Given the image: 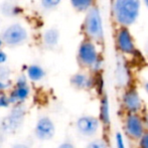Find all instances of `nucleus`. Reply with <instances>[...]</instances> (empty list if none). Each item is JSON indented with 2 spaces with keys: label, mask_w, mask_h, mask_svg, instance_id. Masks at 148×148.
Wrapping results in <instances>:
<instances>
[{
  "label": "nucleus",
  "mask_w": 148,
  "mask_h": 148,
  "mask_svg": "<svg viewBox=\"0 0 148 148\" xmlns=\"http://www.w3.org/2000/svg\"><path fill=\"white\" fill-rule=\"evenodd\" d=\"M113 17L121 27H128L136 22L140 15L141 0H114Z\"/></svg>",
  "instance_id": "obj_1"
},
{
  "label": "nucleus",
  "mask_w": 148,
  "mask_h": 148,
  "mask_svg": "<svg viewBox=\"0 0 148 148\" xmlns=\"http://www.w3.org/2000/svg\"><path fill=\"white\" fill-rule=\"evenodd\" d=\"M120 106L124 114H142L145 103L137 88L129 86L124 89L120 98Z\"/></svg>",
  "instance_id": "obj_2"
},
{
  "label": "nucleus",
  "mask_w": 148,
  "mask_h": 148,
  "mask_svg": "<svg viewBox=\"0 0 148 148\" xmlns=\"http://www.w3.org/2000/svg\"><path fill=\"white\" fill-rule=\"evenodd\" d=\"M122 127L124 136L135 143L146 132L141 114H124Z\"/></svg>",
  "instance_id": "obj_3"
},
{
  "label": "nucleus",
  "mask_w": 148,
  "mask_h": 148,
  "mask_svg": "<svg viewBox=\"0 0 148 148\" xmlns=\"http://www.w3.org/2000/svg\"><path fill=\"white\" fill-rule=\"evenodd\" d=\"M78 58L84 66L92 69L96 72L101 69L102 60L95 43L92 40H86L81 43L78 51Z\"/></svg>",
  "instance_id": "obj_4"
},
{
  "label": "nucleus",
  "mask_w": 148,
  "mask_h": 148,
  "mask_svg": "<svg viewBox=\"0 0 148 148\" xmlns=\"http://www.w3.org/2000/svg\"><path fill=\"white\" fill-rule=\"evenodd\" d=\"M85 31L87 35L93 40L101 41L104 38L103 20L100 9L98 7H92L88 11L85 18Z\"/></svg>",
  "instance_id": "obj_5"
},
{
  "label": "nucleus",
  "mask_w": 148,
  "mask_h": 148,
  "mask_svg": "<svg viewBox=\"0 0 148 148\" xmlns=\"http://www.w3.org/2000/svg\"><path fill=\"white\" fill-rule=\"evenodd\" d=\"M78 132L84 137H95L102 128V123L99 117L94 115H83L76 122Z\"/></svg>",
  "instance_id": "obj_6"
},
{
  "label": "nucleus",
  "mask_w": 148,
  "mask_h": 148,
  "mask_svg": "<svg viewBox=\"0 0 148 148\" xmlns=\"http://www.w3.org/2000/svg\"><path fill=\"white\" fill-rule=\"evenodd\" d=\"M115 43L117 49L122 55L134 56L137 51L132 33L128 27H120L116 32Z\"/></svg>",
  "instance_id": "obj_7"
},
{
  "label": "nucleus",
  "mask_w": 148,
  "mask_h": 148,
  "mask_svg": "<svg viewBox=\"0 0 148 148\" xmlns=\"http://www.w3.org/2000/svg\"><path fill=\"white\" fill-rule=\"evenodd\" d=\"M26 37H27V32L25 28L22 27L20 24H12L6 28L2 34L4 42L10 45H19L25 40Z\"/></svg>",
  "instance_id": "obj_8"
},
{
  "label": "nucleus",
  "mask_w": 148,
  "mask_h": 148,
  "mask_svg": "<svg viewBox=\"0 0 148 148\" xmlns=\"http://www.w3.org/2000/svg\"><path fill=\"white\" fill-rule=\"evenodd\" d=\"M56 127L53 121L47 117H42L38 120L35 127V134L40 140H49L55 135Z\"/></svg>",
  "instance_id": "obj_9"
},
{
  "label": "nucleus",
  "mask_w": 148,
  "mask_h": 148,
  "mask_svg": "<svg viewBox=\"0 0 148 148\" xmlns=\"http://www.w3.org/2000/svg\"><path fill=\"white\" fill-rule=\"evenodd\" d=\"M99 119L102 123L104 128H109L111 125V106H110V100L107 94H103L100 99V107H99Z\"/></svg>",
  "instance_id": "obj_10"
},
{
  "label": "nucleus",
  "mask_w": 148,
  "mask_h": 148,
  "mask_svg": "<svg viewBox=\"0 0 148 148\" xmlns=\"http://www.w3.org/2000/svg\"><path fill=\"white\" fill-rule=\"evenodd\" d=\"M72 85L78 90H90L96 84V81L84 73H78L71 79Z\"/></svg>",
  "instance_id": "obj_11"
},
{
  "label": "nucleus",
  "mask_w": 148,
  "mask_h": 148,
  "mask_svg": "<svg viewBox=\"0 0 148 148\" xmlns=\"http://www.w3.org/2000/svg\"><path fill=\"white\" fill-rule=\"evenodd\" d=\"M29 94V90L26 86L23 87H17V89L12 93L11 97H10V102H17V101H23L26 99V97Z\"/></svg>",
  "instance_id": "obj_12"
},
{
  "label": "nucleus",
  "mask_w": 148,
  "mask_h": 148,
  "mask_svg": "<svg viewBox=\"0 0 148 148\" xmlns=\"http://www.w3.org/2000/svg\"><path fill=\"white\" fill-rule=\"evenodd\" d=\"M71 3L78 11H89L94 7V0H71Z\"/></svg>",
  "instance_id": "obj_13"
},
{
  "label": "nucleus",
  "mask_w": 148,
  "mask_h": 148,
  "mask_svg": "<svg viewBox=\"0 0 148 148\" xmlns=\"http://www.w3.org/2000/svg\"><path fill=\"white\" fill-rule=\"evenodd\" d=\"M59 37H60L59 31L57 29L51 28V29H49V30L45 31L43 38H45V42L47 43V45H57L58 41H59Z\"/></svg>",
  "instance_id": "obj_14"
},
{
  "label": "nucleus",
  "mask_w": 148,
  "mask_h": 148,
  "mask_svg": "<svg viewBox=\"0 0 148 148\" xmlns=\"http://www.w3.org/2000/svg\"><path fill=\"white\" fill-rule=\"evenodd\" d=\"M28 77L30 78V80L32 81H39L41 78H43L45 76V72L43 70L38 66H30L27 70Z\"/></svg>",
  "instance_id": "obj_15"
},
{
  "label": "nucleus",
  "mask_w": 148,
  "mask_h": 148,
  "mask_svg": "<svg viewBox=\"0 0 148 148\" xmlns=\"http://www.w3.org/2000/svg\"><path fill=\"white\" fill-rule=\"evenodd\" d=\"M85 148H109V145L104 138H95L89 141Z\"/></svg>",
  "instance_id": "obj_16"
},
{
  "label": "nucleus",
  "mask_w": 148,
  "mask_h": 148,
  "mask_svg": "<svg viewBox=\"0 0 148 148\" xmlns=\"http://www.w3.org/2000/svg\"><path fill=\"white\" fill-rule=\"evenodd\" d=\"M114 139H115L116 148H127V145H126V143H125V136L120 131L116 132L115 136H114Z\"/></svg>",
  "instance_id": "obj_17"
},
{
  "label": "nucleus",
  "mask_w": 148,
  "mask_h": 148,
  "mask_svg": "<svg viewBox=\"0 0 148 148\" xmlns=\"http://www.w3.org/2000/svg\"><path fill=\"white\" fill-rule=\"evenodd\" d=\"M136 148H148V131L136 142Z\"/></svg>",
  "instance_id": "obj_18"
},
{
  "label": "nucleus",
  "mask_w": 148,
  "mask_h": 148,
  "mask_svg": "<svg viewBox=\"0 0 148 148\" xmlns=\"http://www.w3.org/2000/svg\"><path fill=\"white\" fill-rule=\"evenodd\" d=\"M60 0H41V4L47 9H51V8L57 7L60 4Z\"/></svg>",
  "instance_id": "obj_19"
},
{
  "label": "nucleus",
  "mask_w": 148,
  "mask_h": 148,
  "mask_svg": "<svg viewBox=\"0 0 148 148\" xmlns=\"http://www.w3.org/2000/svg\"><path fill=\"white\" fill-rule=\"evenodd\" d=\"M142 118H143V122H144L145 128H146V131H148V109L145 108V110L142 112Z\"/></svg>",
  "instance_id": "obj_20"
},
{
  "label": "nucleus",
  "mask_w": 148,
  "mask_h": 148,
  "mask_svg": "<svg viewBox=\"0 0 148 148\" xmlns=\"http://www.w3.org/2000/svg\"><path fill=\"white\" fill-rule=\"evenodd\" d=\"M9 102L10 101L6 97H0V108L7 107L8 104H9Z\"/></svg>",
  "instance_id": "obj_21"
},
{
  "label": "nucleus",
  "mask_w": 148,
  "mask_h": 148,
  "mask_svg": "<svg viewBox=\"0 0 148 148\" xmlns=\"http://www.w3.org/2000/svg\"><path fill=\"white\" fill-rule=\"evenodd\" d=\"M58 148H76V147H75V145L71 142H64V143H62Z\"/></svg>",
  "instance_id": "obj_22"
},
{
  "label": "nucleus",
  "mask_w": 148,
  "mask_h": 148,
  "mask_svg": "<svg viewBox=\"0 0 148 148\" xmlns=\"http://www.w3.org/2000/svg\"><path fill=\"white\" fill-rule=\"evenodd\" d=\"M6 60V56L4 53H1L0 51V62H4Z\"/></svg>",
  "instance_id": "obj_23"
},
{
  "label": "nucleus",
  "mask_w": 148,
  "mask_h": 148,
  "mask_svg": "<svg viewBox=\"0 0 148 148\" xmlns=\"http://www.w3.org/2000/svg\"><path fill=\"white\" fill-rule=\"evenodd\" d=\"M143 90H144L145 94H146L147 97H148V81H146V82L143 84Z\"/></svg>",
  "instance_id": "obj_24"
},
{
  "label": "nucleus",
  "mask_w": 148,
  "mask_h": 148,
  "mask_svg": "<svg viewBox=\"0 0 148 148\" xmlns=\"http://www.w3.org/2000/svg\"><path fill=\"white\" fill-rule=\"evenodd\" d=\"M12 148H28V147L25 146V145H23V144H16V145H14Z\"/></svg>",
  "instance_id": "obj_25"
},
{
  "label": "nucleus",
  "mask_w": 148,
  "mask_h": 148,
  "mask_svg": "<svg viewBox=\"0 0 148 148\" xmlns=\"http://www.w3.org/2000/svg\"><path fill=\"white\" fill-rule=\"evenodd\" d=\"M143 3H144V5L146 6V8H148V0H142Z\"/></svg>",
  "instance_id": "obj_26"
},
{
  "label": "nucleus",
  "mask_w": 148,
  "mask_h": 148,
  "mask_svg": "<svg viewBox=\"0 0 148 148\" xmlns=\"http://www.w3.org/2000/svg\"><path fill=\"white\" fill-rule=\"evenodd\" d=\"M4 88H5V85H4L3 83L0 82V90H2V89H4Z\"/></svg>",
  "instance_id": "obj_27"
},
{
  "label": "nucleus",
  "mask_w": 148,
  "mask_h": 148,
  "mask_svg": "<svg viewBox=\"0 0 148 148\" xmlns=\"http://www.w3.org/2000/svg\"><path fill=\"white\" fill-rule=\"evenodd\" d=\"M146 55L148 56V43H147V45H146Z\"/></svg>",
  "instance_id": "obj_28"
},
{
  "label": "nucleus",
  "mask_w": 148,
  "mask_h": 148,
  "mask_svg": "<svg viewBox=\"0 0 148 148\" xmlns=\"http://www.w3.org/2000/svg\"><path fill=\"white\" fill-rule=\"evenodd\" d=\"M0 45H1V40H0Z\"/></svg>",
  "instance_id": "obj_29"
}]
</instances>
